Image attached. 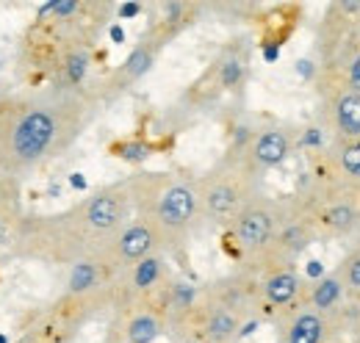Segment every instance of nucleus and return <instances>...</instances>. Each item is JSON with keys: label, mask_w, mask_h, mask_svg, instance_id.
Wrapping results in <instances>:
<instances>
[{"label": "nucleus", "mask_w": 360, "mask_h": 343, "mask_svg": "<svg viewBox=\"0 0 360 343\" xmlns=\"http://www.w3.org/2000/svg\"><path fill=\"white\" fill-rule=\"evenodd\" d=\"M6 241H8V227H6V221L0 219V247H3Z\"/></svg>", "instance_id": "nucleus-36"}, {"label": "nucleus", "mask_w": 360, "mask_h": 343, "mask_svg": "<svg viewBox=\"0 0 360 343\" xmlns=\"http://www.w3.org/2000/svg\"><path fill=\"white\" fill-rule=\"evenodd\" d=\"M70 186L78 188V191H84V188H86V177H84L81 172H75V174H70Z\"/></svg>", "instance_id": "nucleus-32"}, {"label": "nucleus", "mask_w": 360, "mask_h": 343, "mask_svg": "<svg viewBox=\"0 0 360 343\" xmlns=\"http://www.w3.org/2000/svg\"><path fill=\"white\" fill-rule=\"evenodd\" d=\"M264 58H266V61H277V58H280V47H277V44H266V47H264Z\"/></svg>", "instance_id": "nucleus-33"}, {"label": "nucleus", "mask_w": 360, "mask_h": 343, "mask_svg": "<svg viewBox=\"0 0 360 343\" xmlns=\"http://www.w3.org/2000/svg\"><path fill=\"white\" fill-rule=\"evenodd\" d=\"M111 42H117V44H122L125 42V31H122V25H111Z\"/></svg>", "instance_id": "nucleus-34"}, {"label": "nucleus", "mask_w": 360, "mask_h": 343, "mask_svg": "<svg viewBox=\"0 0 360 343\" xmlns=\"http://www.w3.org/2000/svg\"><path fill=\"white\" fill-rule=\"evenodd\" d=\"M205 200H208V211L214 216H227L238 202V191L233 186H217L208 191Z\"/></svg>", "instance_id": "nucleus-14"}, {"label": "nucleus", "mask_w": 360, "mask_h": 343, "mask_svg": "<svg viewBox=\"0 0 360 343\" xmlns=\"http://www.w3.org/2000/svg\"><path fill=\"white\" fill-rule=\"evenodd\" d=\"M161 335V324L153 316H136L128 324V343H153Z\"/></svg>", "instance_id": "nucleus-13"}, {"label": "nucleus", "mask_w": 360, "mask_h": 343, "mask_svg": "<svg viewBox=\"0 0 360 343\" xmlns=\"http://www.w3.org/2000/svg\"><path fill=\"white\" fill-rule=\"evenodd\" d=\"M258 330V321H250V324H244L241 330H238V338H247V335H252Z\"/></svg>", "instance_id": "nucleus-35"}, {"label": "nucleus", "mask_w": 360, "mask_h": 343, "mask_svg": "<svg viewBox=\"0 0 360 343\" xmlns=\"http://www.w3.org/2000/svg\"><path fill=\"white\" fill-rule=\"evenodd\" d=\"M297 75L305 78V81H311V78L316 75L314 61H311V58H300V61H297Z\"/></svg>", "instance_id": "nucleus-28"}, {"label": "nucleus", "mask_w": 360, "mask_h": 343, "mask_svg": "<svg viewBox=\"0 0 360 343\" xmlns=\"http://www.w3.org/2000/svg\"><path fill=\"white\" fill-rule=\"evenodd\" d=\"M56 133H58L56 117L45 108H37V111L25 114L20 119V125L14 128L11 147H14L20 161H37L47 153V147L53 144Z\"/></svg>", "instance_id": "nucleus-1"}, {"label": "nucleus", "mask_w": 360, "mask_h": 343, "mask_svg": "<svg viewBox=\"0 0 360 343\" xmlns=\"http://www.w3.org/2000/svg\"><path fill=\"white\" fill-rule=\"evenodd\" d=\"M219 78H222V86H238L241 84V78H244V64H241V58H227L225 64H222V72H219Z\"/></svg>", "instance_id": "nucleus-23"}, {"label": "nucleus", "mask_w": 360, "mask_h": 343, "mask_svg": "<svg viewBox=\"0 0 360 343\" xmlns=\"http://www.w3.org/2000/svg\"><path fill=\"white\" fill-rule=\"evenodd\" d=\"M150 67H153V53L147 50V47H136L134 53L128 56V61H125V75L128 78H141L144 72H150Z\"/></svg>", "instance_id": "nucleus-18"}, {"label": "nucleus", "mask_w": 360, "mask_h": 343, "mask_svg": "<svg viewBox=\"0 0 360 343\" xmlns=\"http://www.w3.org/2000/svg\"><path fill=\"white\" fill-rule=\"evenodd\" d=\"M125 214V205L117 194H97L86 205V221L94 230H114Z\"/></svg>", "instance_id": "nucleus-8"}, {"label": "nucleus", "mask_w": 360, "mask_h": 343, "mask_svg": "<svg viewBox=\"0 0 360 343\" xmlns=\"http://www.w3.org/2000/svg\"><path fill=\"white\" fill-rule=\"evenodd\" d=\"M194 297H197V288L191 283H178L175 291H172V302L178 307H191L194 304Z\"/></svg>", "instance_id": "nucleus-24"}, {"label": "nucleus", "mask_w": 360, "mask_h": 343, "mask_svg": "<svg viewBox=\"0 0 360 343\" xmlns=\"http://www.w3.org/2000/svg\"><path fill=\"white\" fill-rule=\"evenodd\" d=\"M341 274H344L347 288L355 291V294H360V247L358 250H352L349 255L344 257V263H341Z\"/></svg>", "instance_id": "nucleus-20"}, {"label": "nucleus", "mask_w": 360, "mask_h": 343, "mask_svg": "<svg viewBox=\"0 0 360 343\" xmlns=\"http://www.w3.org/2000/svg\"><path fill=\"white\" fill-rule=\"evenodd\" d=\"M233 335H238V318L230 310H217L208 318V338L211 341H227Z\"/></svg>", "instance_id": "nucleus-12"}, {"label": "nucleus", "mask_w": 360, "mask_h": 343, "mask_svg": "<svg viewBox=\"0 0 360 343\" xmlns=\"http://www.w3.org/2000/svg\"><path fill=\"white\" fill-rule=\"evenodd\" d=\"M288 155H291V136L280 128L264 130L252 144V161L264 169L280 167Z\"/></svg>", "instance_id": "nucleus-5"}, {"label": "nucleus", "mask_w": 360, "mask_h": 343, "mask_svg": "<svg viewBox=\"0 0 360 343\" xmlns=\"http://www.w3.org/2000/svg\"><path fill=\"white\" fill-rule=\"evenodd\" d=\"M264 291H266V299L271 304H280L283 307V304L297 299V294H300V277L294 271H277V274H271L269 280H266Z\"/></svg>", "instance_id": "nucleus-10"}, {"label": "nucleus", "mask_w": 360, "mask_h": 343, "mask_svg": "<svg viewBox=\"0 0 360 343\" xmlns=\"http://www.w3.org/2000/svg\"><path fill=\"white\" fill-rule=\"evenodd\" d=\"M78 11V0H53V14L56 17H70Z\"/></svg>", "instance_id": "nucleus-27"}, {"label": "nucleus", "mask_w": 360, "mask_h": 343, "mask_svg": "<svg viewBox=\"0 0 360 343\" xmlns=\"http://www.w3.org/2000/svg\"><path fill=\"white\" fill-rule=\"evenodd\" d=\"M338 169L344 172L347 177L360 180V147L358 144H347L338 150Z\"/></svg>", "instance_id": "nucleus-19"}, {"label": "nucleus", "mask_w": 360, "mask_h": 343, "mask_svg": "<svg viewBox=\"0 0 360 343\" xmlns=\"http://www.w3.org/2000/svg\"><path fill=\"white\" fill-rule=\"evenodd\" d=\"M330 341V316L319 313L314 307L300 310L288 330H285V343H327Z\"/></svg>", "instance_id": "nucleus-4"}, {"label": "nucleus", "mask_w": 360, "mask_h": 343, "mask_svg": "<svg viewBox=\"0 0 360 343\" xmlns=\"http://www.w3.org/2000/svg\"><path fill=\"white\" fill-rule=\"evenodd\" d=\"M333 119H335V130L338 136H344L347 141H358L360 138V94L355 91H341L333 108Z\"/></svg>", "instance_id": "nucleus-7"}, {"label": "nucleus", "mask_w": 360, "mask_h": 343, "mask_svg": "<svg viewBox=\"0 0 360 343\" xmlns=\"http://www.w3.org/2000/svg\"><path fill=\"white\" fill-rule=\"evenodd\" d=\"M300 144H302V147H321V144H324V133H321V128L302 130V138H300Z\"/></svg>", "instance_id": "nucleus-26"}, {"label": "nucleus", "mask_w": 360, "mask_h": 343, "mask_svg": "<svg viewBox=\"0 0 360 343\" xmlns=\"http://www.w3.org/2000/svg\"><path fill=\"white\" fill-rule=\"evenodd\" d=\"M327 343H333V341H327Z\"/></svg>", "instance_id": "nucleus-40"}, {"label": "nucleus", "mask_w": 360, "mask_h": 343, "mask_svg": "<svg viewBox=\"0 0 360 343\" xmlns=\"http://www.w3.org/2000/svg\"><path fill=\"white\" fill-rule=\"evenodd\" d=\"M86 70H89V58H86L84 53H72V56L67 58V78H70L72 84H81V81L86 78Z\"/></svg>", "instance_id": "nucleus-22"}, {"label": "nucleus", "mask_w": 360, "mask_h": 343, "mask_svg": "<svg viewBox=\"0 0 360 343\" xmlns=\"http://www.w3.org/2000/svg\"><path fill=\"white\" fill-rule=\"evenodd\" d=\"M94 283H97V266L89 263V260L75 263V268L70 274V291L72 294H84V291H89Z\"/></svg>", "instance_id": "nucleus-15"}, {"label": "nucleus", "mask_w": 360, "mask_h": 343, "mask_svg": "<svg viewBox=\"0 0 360 343\" xmlns=\"http://www.w3.org/2000/svg\"><path fill=\"white\" fill-rule=\"evenodd\" d=\"M321 221H324L330 230L347 233V230H352V227L358 224V211H355V205H349V202H335V205H330V208L321 214Z\"/></svg>", "instance_id": "nucleus-11"}, {"label": "nucleus", "mask_w": 360, "mask_h": 343, "mask_svg": "<svg viewBox=\"0 0 360 343\" xmlns=\"http://www.w3.org/2000/svg\"><path fill=\"white\" fill-rule=\"evenodd\" d=\"M158 277H161V260L158 257H144V260L136 263V271H134L136 288H150V285H155Z\"/></svg>", "instance_id": "nucleus-16"}, {"label": "nucleus", "mask_w": 360, "mask_h": 343, "mask_svg": "<svg viewBox=\"0 0 360 343\" xmlns=\"http://www.w3.org/2000/svg\"><path fill=\"white\" fill-rule=\"evenodd\" d=\"M274 233V216L269 208H247L244 214L238 216V224H236V235L238 241L247 247V250H261Z\"/></svg>", "instance_id": "nucleus-3"}, {"label": "nucleus", "mask_w": 360, "mask_h": 343, "mask_svg": "<svg viewBox=\"0 0 360 343\" xmlns=\"http://www.w3.org/2000/svg\"><path fill=\"white\" fill-rule=\"evenodd\" d=\"M347 283H344V274L341 268H335L333 274H324L319 283H314V291H311V307L330 316L341 302H344V294H347Z\"/></svg>", "instance_id": "nucleus-6"}, {"label": "nucleus", "mask_w": 360, "mask_h": 343, "mask_svg": "<svg viewBox=\"0 0 360 343\" xmlns=\"http://www.w3.org/2000/svg\"><path fill=\"white\" fill-rule=\"evenodd\" d=\"M164 11H167V20H172V22H175V20L180 17V11H183V6H180V3H167V6H164Z\"/></svg>", "instance_id": "nucleus-31"}, {"label": "nucleus", "mask_w": 360, "mask_h": 343, "mask_svg": "<svg viewBox=\"0 0 360 343\" xmlns=\"http://www.w3.org/2000/svg\"><path fill=\"white\" fill-rule=\"evenodd\" d=\"M347 91L360 94V53L349 61V72H347Z\"/></svg>", "instance_id": "nucleus-25"}, {"label": "nucleus", "mask_w": 360, "mask_h": 343, "mask_svg": "<svg viewBox=\"0 0 360 343\" xmlns=\"http://www.w3.org/2000/svg\"><path fill=\"white\" fill-rule=\"evenodd\" d=\"M305 274H308L311 280H316V283H319V280L324 277V263H321V260H308V266H305Z\"/></svg>", "instance_id": "nucleus-29"}, {"label": "nucleus", "mask_w": 360, "mask_h": 343, "mask_svg": "<svg viewBox=\"0 0 360 343\" xmlns=\"http://www.w3.org/2000/svg\"><path fill=\"white\" fill-rule=\"evenodd\" d=\"M153 244H155V238L147 224H131L120 235V255L125 260H144V257H150Z\"/></svg>", "instance_id": "nucleus-9"}, {"label": "nucleus", "mask_w": 360, "mask_h": 343, "mask_svg": "<svg viewBox=\"0 0 360 343\" xmlns=\"http://www.w3.org/2000/svg\"><path fill=\"white\" fill-rule=\"evenodd\" d=\"M194 211H197V194L183 183L169 186L158 200V221L169 230L186 227L194 219Z\"/></svg>", "instance_id": "nucleus-2"}, {"label": "nucleus", "mask_w": 360, "mask_h": 343, "mask_svg": "<svg viewBox=\"0 0 360 343\" xmlns=\"http://www.w3.org/2000/svg\"><path fill=\"white\" fill-rule=\"evenodd\" d=\"M308 241H311V233H308V227H302V224H288V227L280 233V244H283L285 250H291V252H302V250L308 247Z\"/></svg>", "instance_id": "nucleus-17"}, {"label": "nucleus", "mask_w": 360, "mask_h": 343, "mask_svg": "<svg viewBox=\"0 0 360 343\" xmlns=\"http://www.w3.org/2000/svg\"><path fill=\"white\" fill-rule=\"evenodd\" d=\"M355 343H360V330H358V341H355Z\"/></svg>", "instance_id": "nucleus-39"}, {"label": "nucleus", "mask_w": 360, "mask_h": 343, "mask_svg": "<svg viewBox=\"0 0 360 343\" xmlns=\"http://www.w3.org/2000/svg\"><path fill=\"white\" fill-rule=\"evenodd\" d=\"M117 155H120L122 161L141 164V161H147V155H150V147H147L144 141H125V144H120V147H117Z\"/></svg>", "instance_id": "nucleus-21"}, {"label": "nucleus", "mask_w": 360, "mask_h": 343, "mask_svg": "<svg viewBox=\"0 0 360 343\" xmlns=\"http://www.w3.org/2000/svg\"><path fill=\"white\" fill-rule=\"evenodd\" d=\"M0 343H8V341H6V335H0Z\"/></svg>", "instance_id": "nucleus-38"}, {"label": "nucleus", "mask_w": 360, "mask_h": 343, "mask_svg": "<svg viewBox=\"0 0 360 343\" xmlns=\"http://www.w3.org/2000/svg\"><path fill=\"white\" fill-rule=\"evenodd\" d=\"M136 14H141V6H139V3H122V6H120V17H122V20H131Z\"/></svg>", "instance_id": "nucleus-30"}, {"label": "nucleus", "mask_w": 360, "mask_h": 343, "mask_svg": "<svg viewBox=\"0 0 360 343\" xmlns=\"http://www.w3.org/2000/svg\"><path fill=\"white\" fill-rule=\"evenodd\" d=\"M50 194H53V197H58V194H61V186H58V183H53V186H50Z\"/></svg>", "instance_id": "nucleus-37"}]
</instances>
